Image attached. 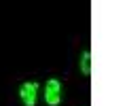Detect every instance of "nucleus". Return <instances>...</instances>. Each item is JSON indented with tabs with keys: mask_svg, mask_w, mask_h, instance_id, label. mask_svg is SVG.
I'll list each match as a JSON object with an SVG mask.
<instances>
[{
	"mask_svg": "<svg viewBox=\"0 0 127 106\" xmlns=\"http://www.w3.org/2000/svg\"><path fill=\"white\" fill-rule=\"evenodd\" d=\"M45 102L49 106H57L62 102V83L57 78H49L45 83Z\"/></svg>",
	"mask_w": 127,
	"mask_h": 106,
	"instance_id": "nucleus-1",
	"label": "nucleus"
},
{
	"mask_svg": "<svg viewBox=\"0 0 127 106\" xmlns=\"http://www.w3.org/2000/svg\"><path fill=\"white\" fill-rule=\"evenodd\" d=\"M36 96H38V83H34V81H28V83H23L21 87H19V98H21L23 106H34L36 104Z\"/></svg>",
	"mask_w": 127,
	"mask_h": 106,
	"instance_id": "nucleus-2",
	"label": "nucleus"
},
{
	"mask_svg": "<svg viewBox=\"0 0 127 106\" xmlns=\"http://www.w3.org/2000/svg\"><path fill=\"white\" fill-rule=\"evenodd\" d=\"M81 72L85 74V76L91 74V51L89 49H85L81 53Z\"/></svg>",
	"mask_w": 127,
	"mask_h": 106,
	"instance_id": "nucleus-3",
	"label": "nucleus"
}]
</instances>
